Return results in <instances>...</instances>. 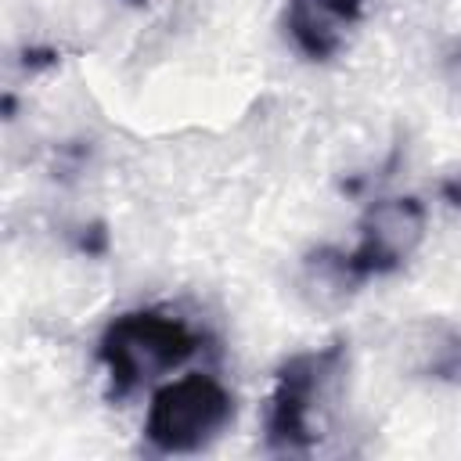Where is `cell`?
Wrapping results in <instances>:
<instances>
[{
    "instance_id": "1",
    "label": "cell",
    "mask_w": 461,
    "mask_h": 461,
    "mask_svg": "<svg viewBox=\"0 0 461 461\" xmlns=\"http://www.w3.org/2000/svg\"><path fill=\"white\" fill-rule=\"evenodd\" d=\"M425 241V205L418 198H378L360 220L349 249H317L306 259V288L346 299L371 277L400 270Z\"/></svg>"
},
{
    "instance_id": "2",
    "label": "cell",
    "mask_w": 461,
    "mask_h": 461,
    "mask_svg": "<svg viewBox=\"0 0 461 461\" xmlns=\"http://www.w3.org/2000/svg\"><path fill=\"white\" fill-rule=\"evenodd\" d=\"M202 328L162 306H140L112 317L97 342V360L104 367L108 393L130 396L144 382L184 367L191 357L202 353Z\"/></svg>"
},
{
    "instance_id": "3",
    "label": "cell",
    "mask_w": 461,
    "mask_h": 461,
    "mask_svg": "<svg viewBox=\"0 0 461 461\" xmlns=\"http://www.w3.org/2000/svg\"><path fill=\"white\" fill-rule=\"evenodd\" d=\"M349 353L346 342H328L317 349L292 353L270 385L263 432L267 447L277 454H306L324 429V414L339 396Z\"/></svg>"
},
{
    "instance_id": "4",
    "label": "cell",
    "mask_w": 461,
    "mask_h": 461,
    "mask_svg": "<svg viewBox=\"0 0 461 461\" xmlns=\"http://www.w3.org/2000/svg\"><path fill=\"white\" fill-rule=\"evenodd\" d=\"M234 418V393L205 371L180 375L155 389L144 414V439L158 454H198Z\"/></svg>"
},
{
    "instance_id": "5",
    "label": "cell",
    "mask_w": 461,
    "mask_h": 461,
    "mask_svg": "<svg viewBox=\"0 0 461 461\" xmlns=\"http://www.w3.org/2000/svg\"><path fill=\"white\" fill-rule=\"evenodd\" d=\"M367 0H288L285 36L306 61H331L364 22Z\"/></svg>"
},
{
    "instance_id": "6",
    "label": "cell",
    "mask_w": 461,
    "mask_h": 461,
    "mask_svg": "<svg viewBox=\"0 0 461 461\" xmlns=\"http://www.w3.org/2000/svg\"><path fill=\"white\" fill-rule=\"evenodd\" d=\"M418 371L443 382H461V331L450 324H425L418 342Z\"/></svg>"
},
{
    "instance_id": "7",
    "label": "cell",
    "mask_w": 461,
    "mask_h": 461,
    "mask_svg": "<svg viewBox=\"0 0 461 461\" xmlns=\"http://www.w3.org/2000/svg\"><path fill=\"white\" fill-rule=\"evenodd\" d=\"M130 4H144V0H130Z\"/></svg>"
}]
</instances>
